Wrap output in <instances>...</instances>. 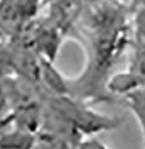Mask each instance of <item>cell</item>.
<instances>
[{"label": "cell", "mask_w": 145, "mask_h": 149, "mask_svg": "<svg viewBox=\"0 0 145 149\" xmlns=\"http://www.w3.org/2000/svg\"><path fill=\"white\" fill-rule=\"evenodd\" d=\"M124 100L140 126L145 143V86L137 88L133 92L128 93L127 95H124Z\"/></svg>", "instance_id": "1"}, {"label": "cell", "mask_w": 145, "mask_h": 149, "mask_svg": "<svg viewBox=\"0 0 145 149\" xmlns=\"http://www.w3.org/2000/svg\"><path fill=\"white\" fill-rule=\"evenodd\" d=\"M128 71L135 74L143 86H145V42H135Z\"/></svg>", "instance_id": "2"}]
</instances>
